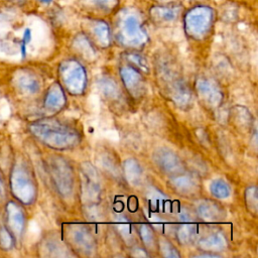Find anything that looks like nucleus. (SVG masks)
Listing matches in <instances>:
<instances>
[{"mask_svg":"<svg viewBox=\"0 0 258 258\" xmlns=\"http://www.w3.org/2000/svg\"><path fill=\"white\" fill-rule=\"evenodd\" d=\"M215 11L208 5H196L188 9L184 15V25L187 32L194 35H202L212 26Z\"/></svg>","mask_w":258,"mask_h":258,"instance_id":"obj_1","label":"nucleus"},{"mask_svg":"<svg viewBox=\"0 0 258 258\" xmlns=\"http://www.w3.org/2000/svg\"><path fill=\"white\" fill-rule=\"evenodd\" d=\"M120 26L122 33L127 37L130 36L140 39L144 34L137 13L130 9H125L121 12Z\"/></svg>","mask_w":258,"mask_h":258,"instance_id":"obj_2","label":"nucleus"},{"mask_svg":"<svg viewBox=\"0 0 258 258\" xmlns=\"http://www.w3.org/2000/svg\"><path fill=\"white\" fill-rule=\"evenodd\" d=\"M179 8L178 5H155L150 8L149 14L154 21L168 22L176 17Z\"/></svg>","mask_w":258,"mask_h":258,"instance_id":"obj_3","label":"nucleus"},{"mask_svg":"<svg viewBox=\"0 0 258 258\" xmlns=\"http://www.w3.org/2000/svg\"><path fill=\"white\" fill-rule=\"evenodd\" d=\"M87 8H93L102 12H111L119 5V0H81Z\"/></svg>","mask_w":258,"mask_h":258,"instance_id":"obj_4","label":"nucleus"},{"mask_svg":"<svg viewBox=\"0 0 258 258\" xmlns=\"http://www.w3.org/2000/svg\"><path fill=\"white\" fill-rule=\"evenodd\" d=\"M7 213H6V220H7V226L12 231H18L19 227H21V215L18 211V209L10 204L7 206Z\"/></svg>","mask_w":258,"mask_h":258,"instance_id":"obj_5","label":"nucleus"},{"mask_svg":"<svg viewBox=\"0 0 258 258\" xmlns=\"http://www.w3.org/2000/svg\"><path fill=\"white\" fill-rule=\"evenodd\" d=\"M12 237L8 230L1 229L0 231V245L3 249H8L12 246Z\"/></svg>","mask_w":258,"mask_h":258,"instance_id":"obj_6","label":"nucleus"},{"mask_svg":"<svg viewBox=\"0 0 258 258\" xmlns=\"http://www.w3.org/2000/svg\"><path fill=\"white\" fill-rule=\"evenodd\" d=\"M4 195H5V189H4V185H3V182H2V179L0 176V200L4 197Z\"/></svg>","mask_w":258,"mask_h":258,"instance_id":"obj_7","label":"nucleus"},{"mask_svg":"<svg viewBox=\"0 0 258 258\" xmlns=\"http://www.w3.org/2000/svg\"><path fill=\"white\" fill-rule=\"evenodd\" d=\"M39 2H41V3H43V4H49L52 0H38Z\"/></svg>","mask_w":258,"mask_h":258,"instance_id":"obj_8","label":"nucleus"},{"mask_svg":"<svg viewBox=\"0 0 258 258\" xmlns=\"http://www.w3.org/2000/svg\"><path fill=\"white\" fill-rule=\"evenodd\" d=\"M9 1H11V2H21L22 0H9Z\"/></svg>","mask_w":258,"mask_h":258,"instance_id":"obj_9","label":"nucleus"},{"mask_svg":"<svg viewBox=\"0 0 258 258\" xmlns=\"http://www.w3.org/2000/svg\"><path fill=\"white\" fill-rule=\"evenodd\" d=\"M156 1H159V2H164V1H170V0H156Z\"/></svg>","mask_w":258,"mask_h":258,"instance_id":"obj_10","label":"nucleus"}]
</instances>
